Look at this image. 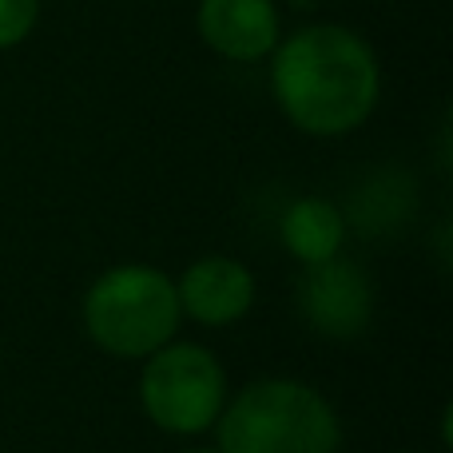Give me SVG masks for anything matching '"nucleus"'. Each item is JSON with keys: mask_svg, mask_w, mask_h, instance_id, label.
I'll return each instance as SVG.
<instances>
[{"mask_svg": "<svg viewBox=\"0 0 453 453\" xmlns=\"http://www.w3.org/2000/svg\"><path fill=\"white\" fill-rule=\"evenodd\" d=\"M183 453H219L215 446H196V449H183Z\"/></svg>", "mask_w": 453, "mask_h": 453, "instance_id": "9d476101", "label": "nucleus"}, {"mask_svg": "<svg viewBox=\"0 0 453 453\" xmlns=\"http://www.w3.org/2000/svg\"><path fill=\"white\" fill-rule=\"evenodd\" d=\"M183 319L199 326H234L255 306L258 282L247 263L231 255H203L175 279Z\"/></svg>", "mask_w": 453, "mask_h": 453, "instance_id": "423d86ee", "label": "nucleus"}, {"mask_svg": "<svg viewBox=\"0 0 453 453\" xmlns=\"http://www.w3.org/2000/svg\"><path fill=\"white\" fill-rule=\"evenodd\" d=\"M80 319L96 350L119 362H143L180 334L183 311L167 271L151 263H119L88 287Z\"/></svg>", "mask_w": 453, "mask_h": 453, "instance_id": "7ed1b4c3", "label": "nucleus"}, {"mask_svg": "<svg viewBox=\"0 0 453 453\" xmlns=\"http://www.w3.org/2000/svg\"><path fill=\"white\" fill-rule=\"evenodd\" d=\"M279 239L290 258L303 266L326 263V258L342 255L346 242V215L338 211L330 199L322 196H303L282 211L279 219Z\"/></svg>", "mask_w": 453, "mask_h": 453, "instance_id": "6e6552de", "label": "nucleus"}, {"mask_svg": "<svg viewBox=\"0 0 453 453\" xmlns=\"http://www.w3.org/2000/svg\"><path fill=\"white\" fill-rule=\"evenodd\" d=\"M298 311L322 338H358L370 330L374 319V287L366 271L350 258L334 255L326 263L303 266L298 279Z\"/></svg>", "mask_w": 453, "mask_h": 453, "instance_id": "39448f33", "label": "nucleus"}, {"mask_svg": "<svg viewBox=\"0 0 453 453\" xmlns=\"http://www.w3.org/2000/svg\"><path fill=\"white\" fill-rule=\"evenodd\" d=\"M226 398H231V386H226L223 362L199 342L172 338L140 366L143 414L156 430L175 434V438H199L215 430Z\"/></svg>", "mask_w": 453, "mask_h": 453, "instance_id": "20e7f679", "label": "nucleus"}, {"mask_svg": "<svg viewBox=\"0 0 453 453\" xmlns=\"http://www.w3.org/2000/svg\"><path fill=\"white\" fill-rule=\"evenodd\" d=\"M406 453H414V449H406Z\"/></svg>", "mask_w": 453, "mask_h": 453, "instance_id": "9b49d317", "label": "nucleus"}, {"mask_svg": "<svg viewBox=\"0 0 453 453\" xmlns=\"http://www.w3.org/2000/svg\"><path fill=\"white\" fill-rule=\"evenodd\" d=\"M266 60L279 111L314 140L358 132L382 100V64L370 40L346 24H303Z\"/></svg>", "mask_w": 453, "mask_h": 453, "instance_id": "f257e3e1", "label": "nucleus"}, {"mask_svg": "<svg viewBox=\"0 0 453 453\" xmlns=\"http://www.w3.org/2000/svg\"><path fill=\"white\" fill-rule=\"evenodd\" d=\"M199 40L234 64H258L282 40V16L274 0H199Z\"/></svg>", "mask_w": 453, "mask_h": 453, "instance_id": "0eeeda50", "label": "nucleus"}, {"mask_svg": "<svg viewBox=\"0 0 453 453\" xmlns=\"http://www.w3.org/2000/svg\"><path fill=\"white\" fill-rule=\"evenodd\" d=\"M40 20V0H0V52L24 44Z\"/></svg>", "mask_w": 453, "mask_h": 453, "instance_id": "1a4fd4ad", "label": "nucleus"}, {"mask_svg": "<svg viewBox=\"0 0 453 453\" xmlns=\"http://www.w3.org/2000/svg\"><path fill=\"white\" fill-rule=\"evenodd\" d=\"M219 453H342L330 398L298 378H258L226 398L215 422Z\"/></svg>", "mask_w": 453, "mask_h": 453, "instance_id": "f03ea898", "label": "nucleus"}]
</instances>
